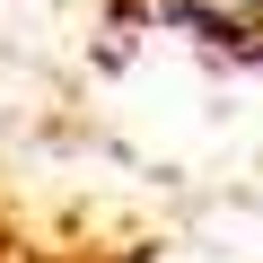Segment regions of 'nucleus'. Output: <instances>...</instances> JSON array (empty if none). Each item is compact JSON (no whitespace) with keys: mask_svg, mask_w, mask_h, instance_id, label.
<instances>
[{"mask_svg":"<svg viewBox=\"0 0 263 263\" xmlns=\"http://www.w3.org/2000/svg\"><path fill=\"white\" fill-rule=\"evenodd\" d=\"M149 9L193 35H263V0H149Z\"/></svg>","mask_w":263,"mask_h":263,"instance_id":"obj_1","label":"nucleus"}]
</instances>
